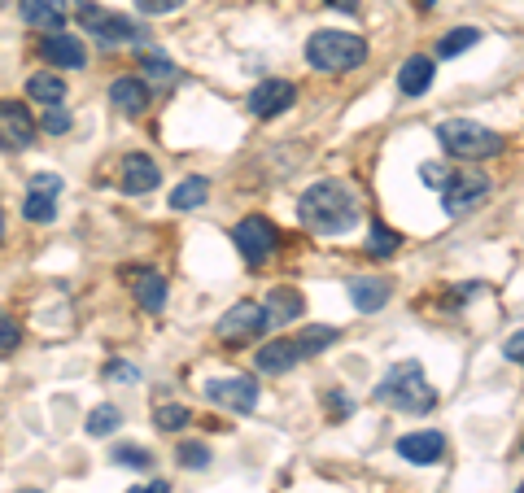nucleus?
Here are the masks:
<instances>
[{
  "label": "nucleus",
  "mask_w": 524,
  "mask_h": 493,
  "mask_svg": "<svg viewBox=\"0 0 524 493\" xmlns=\"http://www.w3.org/2000/svg\"><path fill=\"white\" fill-rule=\"evenodd\" d=\"M180 467H188V472H201V467H210V446H201V441H184L180 450Z\"/></svg>",
  "instance_id": "32"
},
{
  "label": "nucleus",
  "mask_w": 524,
  "mask_h": 493,
  "mask_svg": "<svg viewBox=\"0 0 524 493\" xmlns=\"http://www.w3.org/2000/svg\"><path fill=\"white\" fill-rule=\"evenodd\" d=\"M136 66L145 70V79H149V83H175V79H180V70H175V62H171L166 53H158V48H140Z\"/></svg>",
  "instance_id": "23"
},
{
  "label": "nucleus",
  "mask_w": 524,
  "mask_h": 493,
  "mask_svg": "<svg viewBox=\"0 0 524 493\" xmlns=\"http://www.w3.org/2000/svg\"><path fill=\"white\" fill-rule=\"evenodd\" d=\"M44 62H53V70H79L88 62V48H83L79 35H66V31H53L49 40L40 44Z\"/></svg>",
  "instance_id": "14"
},
{
  "label": "nucleus",
  "mask_w": 524,
  "mask_h": 493,
  "mask_svg": "<svg viewBox=\"0 0 524 493\" xmlns=\"http://www.w3.org/2000/svg\"><path fill=\"white\" fill-rule=\"evenodd\" d=\"M18 345H22V328H18V319H14V315H0V358L14 354Z\"/></svg>",
  "instance_id": "34"
},
{
  "label": "nucleus",
  "mask_w": 524,
  "mask_h": 493,
  "mask_svg": "<svg viewBox=\"0 0 524 493\" xmlns=\"http://www.w3.org/2000/svg\"><path fill=\"white\" fill-rule=\"evenodd\" d=\"M22 22L44 35L66 27V0H22Z\"/></svg>",
  "instance_id": "19"
},
{
  "label": "nucleus",
  "mask_w": 524,
  "mask_h": 493,
  "mask_svg": "<svg viewBox=\"0 0 524 493\" xmlns=\"http://www.w3.org/2000/svg\"><path fill=\"white\" fill-rule=\"evenodd\" d=\"M232 240H236V249H241V258L249 262V267H262V262H271V258H276V249H280L276 223L262 219V214H249V219L236 223Z\"/></svg>",
  "instance_id": "6"
},
{
  "label": "nucleus",
  "mask_w": 524,
  "mask_h": 493,
  "mask_svg": "<svg viewBox=\"0 0 524 493\" xmlns=\"http://www.w3.org/2000/svg\"><path fill=\"white\" fill-rule=\"evenodd\" d=\"M415 5H420V9H433V5H437V0H415Z\"/></svg>",
  "instance_id": "42"
},
{
  "label": "nucleus",
  "mask_w": 524,
  "mask_h": 493,
  "mask_svg": "<svg viewBox=\"0 0 524 493\" xmlns=\"http://www.w3.org/2000/svg\"><path fill=\"white\" fill-rule=\"evenodd\" d=\"M206 398L223 411H236V415H249L258 406V384L249 376H228V380H206Z\"/></svg>",
  "instance_id": "8"
},
{
  "label": "nucleus",
  "mask_w": 524,
  "mask_h": 493,
  "mask_svg": "<svg viewBox=\"0 0 524 493\" xmlns=\"http://www.w3.org/2000/svg\"><path fill=\"white\" fill-rule=\"evenodd\" d=\"M27 192H62V175H49V171H40V175H31V184H27Z\"/></svg>",
  "instance_id": "38"
},
{
  "label": "nucleus",
  "mask_w": 524,
  "mask_h": 493,
  "mask_svg": "<svg viewBox=\"0 0 524 493\" xmlns=\"http://www.w3.org/2000/svg\"><path fill=\"white\" fill-rule=\"evenodd\" d=\"M131 493H171V485L166 480H149V485H136Z\"/></svg>",
  "instance_id": "40"
},
{
  "label": "nucleus",
  "mask_w": 524,
  "mask_h": 493,
  "mask_svg": "<svg viewBox=\"0 0 524 493\" xmlns=\"http://www.w3.org/2000/svg\"><path fill=\"white\" fill-rule=\"evenodd\" d=\"M507 358H511L516 367H524V332H516V336L507 341Z\"/></svg>",
  "instance_id": "39"
},
{
  "label": "nucleus",
  "mask_w": 524,
  "mask_h": 493,
  "mask_svg": "<svg viewBox=\"0 0 524 493\" xmlns=\"http://www.w3.org/2000/svg\"><path fill=\"white\" fill-rule=\"evenodd\" d=\"M131 297H136V306L145 310V315H158V310L166 306V280H162V271L140 267L136 275H131Z\"/></svg>",
  "instance_id": "17"
},
{
  "label": "nucleus",
  "mask_w": 524,
  "mask_h": 493,
  "mask_svg": "<svg viewBox=\"0 0 524 493\" xmlns=\"http://www.w3.org/2000/svg\"><path fill=\"white\" fill-rule=\"evenodd\" d=\"M118 424H123V415H118V406H110V402L88 411V437H110V432H118Z\"/></svg>",
  "instance_id": "28"
},
{
  "label": "nucleus",
  "mask_w": 524,
  "mask_h": 493,
  "mask_svg": "<svg viewBox=\"0 0 524 493\" xmlns=\"http://www.w3.org/2000/svg\"><path fill=\"white\" fill-rule=\"evenodd\" d=\"M481 44V31L476 27H455V31H446L442 40H437V57H459V53H468V48Z\"/></svg>",
  "instance_id": "25"
},
{
  "label": "nucleus",
  "mask_w": 524,
  "mask_h": 493,
  "mask_svg": "<svg viewBox=\"0 0 524 493\" xmlns=\"http://www.w3.org/2000/svg\"><path fill=\"white\" fill-rule=\"evenodd\" d=\"M289 105H297V88L289 79H262L254 92H249V110L258 118H280Z\"/></svg>",
  "instance_id": "12"
},
{
  "label": "nucleus",
  "mask_w": 524,
  "mask_h": 493,
  "mask_svg": "<svg viewBox=\"0 0 524 493\" xmlns=\"http://www.w3.org/2000/svg\"><path fill=\"white\" fill-rule=\"evenodd\" d=\"M158 184H162V171L149 153H127V158L118 162V188H123L127 197H145V192H153Z\"/></svg>",
  "instance_id": "10"
},
{
  "label": "nucleus",
  "mask_w": 524,
  "mask_h": 493,
  "mask_svg": "<svg viewBox=\"0 0 524 493\" xmlns=\"http://www.w3.org/2000/svg\"><path fill=\"white\" fill-rule=\"evenodd\" d=\"M398 454L407 463L415 467H433V463H442L446 459V437L442 432H407V437H398Z\"/></svg>",
  "instance_id": "13"
},
{
  "label": "nucleus",
  "mask_w": 524,
  "mask_h": 493,
  "mask_svg": "<svg viewBox=\"0 0 524 493\" xmlns=\"http://www.w3.org/2000/svg\"><path fill=\"white\" fill-rule=\"evenodd\" d=\"M35 144V118L27 105L18 101H0V149L9 153H22Z\"/></svg>",
  "instance_id": "9"
},
{
  "label": "nucleus",
  "mask_w": 524,
  "mask_h": 493,
  "mask_svg": "<svg viewBox=\"0 0 524 493\" xmlns=\"http://www.w3.org/2000/svg\"><path fill=\"white\" fill-rule=\"evenodd\" d=\"M105 380L110 384H136L140 371H136V363H118L114 358V363H105Z\"/></svg>",
  "instance_id": "35"
},
{
  "label": "nucleus",
  "mask_w": 524,
  "mask_h": 493,
  "mask_svg": "<svg viewBox=\"0 0 524 493\" xmlns=\"http://www.w3.org/2000/svg\"><path fill=\"white\" fill-rule=\"evenodd\" d=\"M398 245H402V236L393 232V227H385L380 219H372V240H367V249H372L376 258H393L398 254Z\"/></svg>",
  "instance_id": "29"
},
{
  "label": "nucleus",
  "mask_w": 524,
  "mask_h": 493,
  "mask_svg": "<svg viewBox=\"0 0 524 493\" xmlns=\"http://www.w3.org/2000/svg\"><path fill=\"white\" fill-rule=\"evenodd\" d=\"M297 219L319 236H345V232L359 227L363 206H359V197H354L350 184H341V179H324V184L306 188L302 197H297Z\"/></svg>",
  "instance_id": "1"
},
{
  "label": "nucleus",
  "mask_w": 524,
  "mask_h": 493,
  "mask_svg": "<svg viewBox=\"0 0 524 493\" xmlns=\"http://www.w3.org/2000/svg\"><path fill=\"white\" fill-rule=\"evenodd\" d=\"M324 5L341 9V14H359V0H324Z\"/></svg>",
  "instance_id": "41"
},
{
  "label": "nucleus",
  "mask_w": 524,
  "mask_h": 493,
  "mask_svg": "<svg viewBox=\"0 0 524 493\" xmlns=\"http://www.w3.org/2000/svg\"><path fill=\"white\" fill-rule=\"evenodd\" d=\"M271 323H267V310L262 302H236L228 315L219 319V336L223 341H245V336H262Z\"/></svg>",
  "instance_id": "11"
},
{
  "label": "nucleus",
  "mask_w": 524,
  "mask_h": 493,
  "mask_svg": "<svg viewBox=\"0 0 524 493\" xmlns=\"http://www.w3.org/2000/svg\"><path fill=\"white\" fill-rule=\"evenodd\" d=\"M297 363H302V350H297L293 341H267L254 354V367L262 376H284V371H293Z\"/></svg>",
  "instance_id": "18"
},
{
  "label": "nucleus",
  "mask_w": 524,
  "mask_h": 493,
  "mask_svg": "<svg viewBox=\"0 0 524 493\" xmlns=\"http://www.w3.org/2000/svg\"><path fill=\"white\" fill-rule=\"evenodd\" d=\"M433 75H437V62L433 57H424V53H415L402 62L398 70V92L402 96H424L428 88H433Z\"/></svg>",
  "instance_id": "20"
},
{
  "label": "nucleus",
  "mask_w": 524,
  "mask_h": 493,
  "mask_svg": "<svg viewBox=\"0 0 524 493\" xmlns=\"http://www.w3.org/2000/svg\"><path fill=\"white\" fill-rule=\"evenodd\" d=\"M188 419H193V411H188V406H175V402H166V406L153 411V424H158L162 432H180Z\"/></svg>",
  "instance_id": "30"
},
{
  "label": "nucleus",
  "mask_w": 524,
  "mask_h": 493,
  "mask_svg": "<svg viewBox=\"0 0 524 493\" xmlns=\"http://www.w3.org/2000/svg\"><path fill=\"white\" fill-rule=\"evenodd\" d=\"M389 297H393V284L380 280V275H354L350 280V302H354L359 315H376Z\"/></svg>",
  "instance_id": "15"
},
{
  "label": "nucleus",
  "mask_w": 524,
  "mask_h": 493,
  "mask_svg": "<svg viewBox=\"0 0 524 493\" xmlns=\"http://www.w3.org/2000/svg\"><path fill=\"white\" fill-rule=\"evenodd\" d=\"M44 131H53V136H62V131L75 127V118H70L66 105H44V118H40Z\"/></svg>",
  "instance_id": "33"
},
{
  "label": "nucleus",
  "mask_w": 524,
  "mask_h": 493,
  "mask_svg": "<svg viewBox=\"0 0 524 493\" xmlns=\"http://www.w3.org/2000/svg\"><path fill=\"white\" fill-rule=\"evenodd\" d=\"M114 463L118 467H136V472H149L153 467V454L145 446H118L114 450Z\"/></svg>",
  "instance_id": "31"
},
{
  "label": "nucleus",
  "mask_w": 524,
  "mask_h": 493,
  "mask_svg": "<svg viewBox=\"0 0 524 493\" xmlns=\"http://www.w3.org/2000/svg\"><path fill=\"white\" fill-rule=\"evenodd\" d=\"M18 493H40V489H18Z\"/></svg>",
  "instance_id": "44"
},
{
  "label": "nucleus",
  "mask_w": 524,
  "mask_h": 493,
  "mask_svg": "<svg viewBox=\"0 0 524 493\" xmlns=\"http://www.w3.org/2000/svg\"><path fill=\"white\" fill-rule=\"evenodd\" d=\"M306 62L324 75H345L367 62V40L354 31H315L306 40Z\"/></svg>",
  "instance_id": "4"
},
{
  "label": "nucleus",
  "mask_w": 524,
  "mask_h": 493,
  "mask_svg": "<svg viewBox=\"0 0 524 493\" xmlns=\"http://www.w3.org/2000/svg\"><path fill=\"white\" fill-rule=\"evenodd\" d=\"M27 96L40 105H62L66 101V79H57L53 70H44V75H31L27 79Z\"/></svg>",
  "instance_id": "24"
},
{
  "label": "nucleus",
  "mask_w": 524,
  "mask_h": 493,
  "mask_svg": "<svg viewBox=\"0 0 524 493\" xmlns=\"http://www.w3.org/2000/svg\"><path fill=\"white\" fill-rule=\"evenodd\" d=\"M516 493H524V485H520V489H516Z\"/></svg>",
  "instance_id": "45"
},
{
  "label": "nucleus",
  "mask_w": 524,
  "mask_h": 493,
  "mask_svg": "<svg viewBox=\"0 0 524 493\" xmlns=\"http://www.w3.org/2000/svg\"><path fill=\"white\" fill-rule=\"evenodd\" d=\"M262 310H267V323H271V328H284V323H293L297 315H302L306 302H302V293H297V288H276V293H267Z\"/></svg>",
  "instance_id": "21"
},
{
  "label": "nucleus",
  "mask_w": 524,
  "mask_h": 493,
  "mask_svg": "<svg viewBox=\"0 0 524 493\" xmlns=\"http://www.w3.org/2000/svg\"><path fill=\"white\" fill-rule=\"evenodd\" d=\"M0 240H5V210H0Z\"/></svg>",
  "instance_id": "43"
},
{
  "label": "nucleus",
  "mask_w": 524,
  "mask_h": 493,
  "mask_svg": "<svg viewBox=\"0 0 524 493\" xmlns=\"http://www.w3.org/2000/svg\"><path fill=\"white\" fill-rule=\"evenodd\" d=\"M420 179H424V188H437V192H442V188L450 184V171H446V166H437V162H424V166H420Z\"/></svg>",
  "instance_id": "36"
},
{
  "label": "nucleus",
  "mask_w": 524,
  "mask_h": 493,
  "mask_svg": "<svg viewBox=\"0 0 524 493\" xmlns=\"http://www.w3.org/2000/svg\"><path fill=\"white\" fill-rule=\"evenodd\" d=\"M485 197H490V175H476V171H463V175L450 171V184L442 188V206L450 219H459V214H468L472 206H481Z\"/></svg>",
  "instance_id": "7"
},
{
  "label": "nucleus",
  "mask_w": 524,
  "mask_h": 493,
  "mask_svg": "<svg viewBox=\"0 0 524 493\" xmlns=\"http://www.w3.org/2000/svg\"><path fill=\"white\" fill-rule=\"evenodd\" d=\"M75 18H79V27L88 31V35H97V40H101L105 48H118V44H136L140 35H145V27H140L136 18H127V14H114V9L97 5V0H79V5H75Z\"/></svg>",
  "instance_id": "5"
},
{
  "label": "nucleus",
  "mask_w": 524,
  "mask_h": 493,
  "mask_svg": "<svg viewBox=\"0 0 524 493\" xmlns=\"http://www.w3.org/2000/svg\"><path fill=\"white\" fill-rule=\"evenodd\" d=\"M206 197H210V184L201 175H193V179H184V184L171 192V210H197Z\"/></svg>",
  "instance_id": "26"
},
{
  "label": "nucleus",
  "mask_w": 524,
  "mask_h": 493,
  "mask_svg": "<svg viewBox=\"0 0 524 493\" xmlns=\"http://www.w3.org/2000/svg\"><path fill=\"white\" fill-rule=\"evenodd\" d=\"M372 398L380 406H393V411H402V415H428L437 406V389L428 384L424 376V367L415 363V358H407V363H393L385 371V380L376 384V393Z\"/></svg>",
  "instance_id": "2"
},
{
  "label": "nucleus",
  "mask_w": 524,
  "mask_h": 493,
  "mask_svg": "<svg viewBox=\"0 0 524 493\" xmlns=\"http://www.w3.org/2000/svg\"><path fill=\"white\" fill-rule=\"evenodd\" d=\"M180 5H184V0H136V9H140V14H149V18L153 14H158V18L162 14H175Z\"/></svg>",
  "instance_id": "37"
},
{
  "label": "nucleus",
  "mask_w": 524,
  "mask_h": 493,
  "mask_svg": "<svg viewBox=\"0 0 524 493\" xmlns=\"http://www.w3.org/2000/svg\"><path fill=\"white\" fill-rule=\"evenodd\" d=\"M437 140H442V149L459 162H485L507 149V140L498 136L494 127L472 123V118H446V123L437 127Z\"/></svg>",
  "instance_id": "3"
},
{
  "label": "nucleus",
  "mask_w": 524,
  "mask_h": 493,
  "mask_svg": "<svg viewBox=\"0 0 524 493\" xmlns=\"http://www.w3.org/2000/svg\"><path fill=\"white\" fill-rule=\"evenodd\" d=\"M110 105L114 110H123L127 118H140L149 110V83L145 79H114L110 83Z\"/></svg>",
  "instance_id": "16"
},
{
  "label": "nucleus",
  "mask_w": 524,
  "mask_h": 493,
  "mask_svg": "<svg viewBox=\"0 0 524 493\" xmlns=\"http://www.w3.org/2000/svg\"><path fill=\"white\" fill-rule=\"evenodd\" d=\"M341 341V328H328V323H306L302 332H297V350H302V358H315V354H324L332 350V345Z\"/></svg>",
  "instance_id": "22"
},
{
  "label": "nucleus",
  "mask_w": 524,
  "mask_h": 493,
  "mask_svg": "<svg viewBox=\"0 0 524 493\" xmlns=\"http://www.w3.org/2000/svg\"><path fill=\"white\" fill-rule=\"evenodd\" d=\"M53 214H57L53 192H27V201H22V219L27 223H53Z\"/></svg>",
  "instance_id": "27"
}]
</instances>
